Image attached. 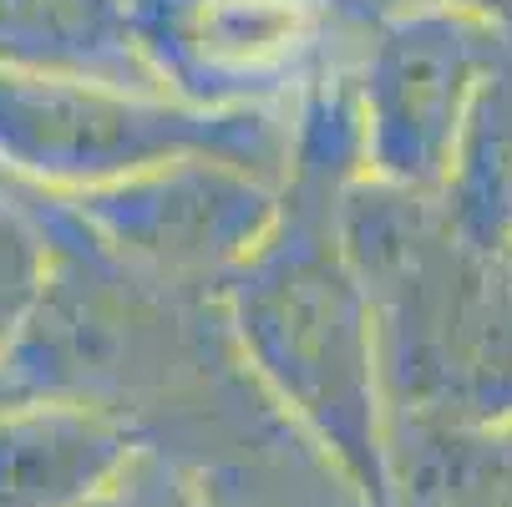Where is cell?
<instances>
[{
    "label": "cell",
    "mask_w": 512,
    "mask_h": 507,
    "mask_svg": "<svg viewBox=\"0 0 512 507\" xmlns=\"http://www.w3.org/2000/svg\"><path fill=\"white\" fill-rule=\"evenodd\" d=\"M345 244L396 391L512 396V259L477 249L436 193L360 178Z\"/></svg>",
    "instance_id": "cell-2"
},
{
    "label": "cell",
    "mask_w": 512,
    "mask_h": 507,
    "mask_svg": "<svg viewBox=\"0 0 512 507\" xmlns=\"http://www.w3.org/2000/svg\"><path fill=\"white\" fill-rule=\"evenodd\" d=\"M51 279V239L36 208L0 198V345L21 340Z\"/></svg>",
    "instance_id": "cell-10"
},
{
    "label": "cell",
    "mask_w": 512,
    "mask_h": 507,
    "mask_svg": "<svg viewBox=\"0 0 512 507\" xmlns=\"http://www.w3.org/2000/svg\"><path fill=\"white\" fill-rule=\"evenodd\" d=\"M512 36L447 0L391 6L350 77L365 178L442 193L457 142Z\"/></svg>",
    "instance_id": "cell-5"
},
{
    "label": "cell",
    "mask_w": 512,
    "mask_h": 507,
    "mask_svg": "<svg viewBox=\"0 0 512 507\" xmlns=\"http://www.w3.org/2000/svg\"><path fill=\"white\" fill-rule=\"evenodd\" d=\"M436 198L477 249L512 259V56L482 87Z\"/></svg>",
    "instance_id": "cell-9"
},
{
    "label": "cell",
    "mask_w": 512,
    "mask_h": 507,
    "mask_svg": "<svg viewBox=\"0 0 512 507\" xmlns=\"http://www.w3.org/2000/svg\"><path fill=\"white\" fill-rule=\"evenodd\" d=\"M295 117L208 112L163 92L0 66V163L41 193L77 198L178 158H229L284 178Z\"/></svg>",
    "instance_id": "cell-3"
},
{
    "label": "cell",
    "mask_w": 512,
    "mask_h": 507,
    "mask_svg": "<svg viewBox=\"0 0 512 507\" xmlns=\"http://www.w3.org/2000/svg\"><path fill=\"white\" fill-rule=\"evenodd\" d=\"M360 178V117L345 77L295 112L279 213L224 284L249 371L355 457L371 442L381 381L371 295L345 244V198Z\"/></svg>",
    "instance_id": "cell-1"
},
{
    "label": "cell",
    "mask_w": 512,
    "mask_h": 507,
    "mask_svg": "<svg viewBox=\"0 0 512 507\" xmlns=\"http://www.w3.org/2000/svg\"><path fill=\"white\" fill-rule=\"evenodd\" d=\"M447 6L472 11V16H482V21H492V26H502L512 36V0H447Z\"/></svg>",
    "instance_id": "cell-11"
},
{
    "label": "cell",
    "mask_w": 512,
    "mask_h": 507,
    "mask_svg": "<svg viewBox=\"0 0 512 507\" xmlns=\"http://www.w3.org/2000/svg\"><path fill=\"white\" fill-rule=\"evenodd\" d=\"M66 203L132 269L193 295H224L274 224L279 183L229 158H178Z\"/></svg>",
    "instance_id": "cell-6"
},
{
    "label": "cell",
    "mask_w": 512,
    "mask_h": 507,
    "mask_svg": "<svg viewBox=\"0 0 512 507\" xmlns=\"http://www.w3.org/2000/svg\"><path fill=\"white\" fill-rule=\"evenodd\" d=\"M122 467V437L87 411L46 406L0 421V507H71Z\"/></svg>",
    "instance_id": "cell-8"
},
{
    "label": "cell",
    "mask_w": 512,
    "mask_h": 507,
    "mask_svg": "<svg viewBox=\"0 0 512 507\" xmlns=\"http://www.w3.org/2000/svg\"><path fill=\"white\" fill-rule=\"evenodd\" d=\"M0 66L163 92L142 56L132 0H0Z\"/></svg>",
    "instance_id": "cell-7"
},
{
    "label": "cell",
    "mask_w": 512,
    "mask_h": 507,
    "mask_svg": "<svg viewBox=\"0 0 512 507\" xmlns=\"http://www.w3.org/2000/svg\"><path fill=\"white\" fill-rule=\"evenodd\" d=\"M391 6L406 0H132L142 56L168 97L274 117L355 77Z\"/></svg>",
    "instance_id": "cell-4"
}]
</instances>
